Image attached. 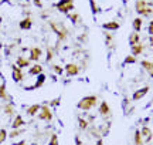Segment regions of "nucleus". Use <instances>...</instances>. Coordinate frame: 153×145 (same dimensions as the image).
<instances>
[{
    "instance_id": "obj_1",
    "label": "nucleus",
    "mask_w": 153,
    "mask_h": 145,
    "mask_svg": "<svg viewBox=\"0 0 153 145\" xmlns=\"http://www.w3.org/2000/svg\"><path fill=\"white\" fill-rule=\"evenodd\" d=\"M97 104H98V97H97V95H85V97H82L81 100H79V102L76 104V107H78L81 111L88 112L89 110H92Z\"/></svg>"
},
{
    "instance_id": "obj_2",
    "label": "nucleus",
    "mask_w": 153,
    "mask_h": 145,
    "mask_svg": "<svg viewBox=\"0 0 153 145\" xmlns=\"http://www.w3.org/2000/svg\"><path fill=\"white\" fill-rule=\"evenodd\" d=\"M50 27L53 28L57 36H58V41H64L68 37V28L62 22H50Z\"/></svg>"
},
{
    "instance_id": "obj_3",
    "label": "nucleus",
    "mask_w": 153,
    "mask_h": 145,
    "mask_svg": "<svg viewBox=\"0 0 153 145\" xmlns=\"http://www.w3.org/2000/svg\"><path fill=\"white\" fill-rule=\"evenodd\" d=\"M55 9L62 14H70L75 9V4H74V0H60L55 4Z\"/></svg>"
},
{
    "instance_id": "obj_4",
    "label": "nucleus",
    "mask_w": 153,
    "mask_h": 145,
    "mask_svg": "<svg viewBox=\"0 0 153 145\" xmlns=\"http://www.w3.org/2000/svg\"><path fill=\"white\" fill-rule=\"evenodd\" d=\"M38 118L41 120V121H45V123H51L53 121V111H51V108L48 105H41V110L38 112Z\"/></svg>"
},
{
    "instance_id": "obj_5",
    "label": "nucleus",
    "mask_w": 153,
    "mask_h": 145,
    "mask_svg": "<svg viewBox=\"0 0 153 145\" xmlns=\"http://www.w3.org/2000/svg\"><path fill=\"white\" fill-rule=\"evenodd\" d=\"M64 70H65V74L68 77H75V75L79 74V66L76 63H68V64H65Z\"/></svg>"
},
{
    "instance_id": "obj_6",
    "label": "nucleus",
    "mask_w": 153,
    "mask_h": 145,
    "mask_svg": "<svg viewBox=\"0 0 153 145\" xmlns=\"http://www.w3.org/2000/svg\"><path fill=\"white\" fill-rule=\"evenodd\" d=\"M11 75H13V80H14L16 83H22L23 78H24V74H23L22 68L17 67L16 64L11 66Z\"/></svg>"
},
{
    "instance_id": "obj_7",
    "label": "nucleus",
    "mask_w": 153,
    "mask_h": 145,
    "mask_svg": "<svg viewBox=\"0 0 153 145\" xmlns=\"http://www.w3.org/2000/svg\"><path fill=\"white\" fill-rule=\"evenodd\" d=\"M149 90H150V87H149V85H145V87H142V88H137L136 91L133 93V95H132V100H133V101L142 100L143 97L149 93Z\"/></svg>"
},
{
    "instance_id": "obj_8",
    "label": "nucleus",
    "mask_w": 153,
    "mask_h": 145,
    "mask_svg": "<svg viewBox=\"0 0 153 145\" xmlns=\"http://www.w3.org/2000/svg\"><path fill=\"white\" fill-rule=\"evenodd\" d=\"M98 111H99V115H101L102 118H108L111 115V107H109V104H108L106 101H102V102L99 104Z\"/></svg>"
},
{
    "instance_id": "obj_9",
    "label": "nucleus",
    "mask_w": 153,
    "mask_h": 145,
    "mask_svg": "<svg viewBox=\"0 0 153 145\" xmlns=\"http://www.w3.org/2000/svg\"><path fill=\"white\" fill-rule=\"evenodd\" d=\"M41 56H43V50L40 47H31L30 49V56H28L30 61H38Z\"/></svg>"
},
{
    "instance_id": "obj_10",
    "label": "nucleus",
    "mask_w": 153,
    "mask_h": 145,
    "mask_svg": "<svg viewBox=\"0 0 153 145\" xmlns=\"http://www.w3.org/2000/svg\"><path fill=\"white\" fill-rule=\"evenodd\" d=\"M140 134H142L143 141H145L146 144H149V142L152 141V138H153V132H152V129L149 128L148 125H143L142 128H140Z\"/></svg>"
},
{
    "instance_id": "obj_11",
    "label": "nucleus",
    "mask_w": 153,
    "mask_h": 145,
    "mask_svg": "<svg viewBox=\"0 0 153 145\" xmlns=\"http://www.w3.org/2000/svg\"><path fill=\"white\" fill-rule=\"evenodd\" d=\"M150 4H152V3H149L146 0H136V1H135V10H136L137 14H142L143 11H145V9Z\"/></svg>"
},
{
    "instance_id": "obj_12",
    "label": "nucleus",
    "mask_w": 153,
    "mask_h": 145,
    "mask_svg": "<svg viewBox=\"0 0 153 145\" xmlns=\"http://www.w3.org/2000/svg\"><path fill=\"white\" fill-rule=\"evenodd\" d=\"M120 24L118 22H115V20H111V22H106L102 24V28L106 30V31H116V30H119Z\"/></svg>"
},
{
    "instance_id": "obj_13",
    "label": "nucleus",
    "mask_w": 153,
    "mask_h": 145,
    "mask_svg": "<svg viewBox=\"0 0 153 145\" xmlns=\"http://www.w3.org/2000/svg\"><path fill=\"white\" fill-rule=\"evenodd\" d=\"M19 27L22 28V30H31V27H33V20H31V17H24L23 20H20V23H19Z\"/></svg>"
},
{
    "instance_id": "obj_14",
    "label": "nucleus",
    "mask_w": 153,
    "mask_h": 145,
    "mask_svg": "<svg viewBox=\"0 0 153 145\" xmlns=\"http://www.w3.org/2000/svg\"><path fill=\"white\" fill-rule=\"evenodd\" d=\"M140 66L145 71L149 74V77L153 78V61H149V60H142L140 61Z\"/></svg>"
},
{
    "instance_id": "obj_15",
    "label": "nucleus",
    "mask_w": 153,
    "mask_h": 145,
    "mask_svg": "<svg viewBox=\"0 0 153 145\" xmlns=\"http://www.w3.org/2000/svg\"><path fill=\"white\" fill-rule=\"evenodd\" d=\"M45 80H47V77H45V74H40V75H37V81H36V84H34L33 87H26V90H36V88H40V87H43L44 83H45Z\"/></svg>"
},
{
    "instance_id": "obj_16",
    "label": "nucleus",
    "mask_w": 153,
    "mask_h": 145,
    "mask_svg": "<svg viewBox=\"0 0 153 145\" xmlns=\"http://www.w3.org/2000/svg\"><path fill=\"white\" fill-rule=\"evenodd\" d=\"M40 110H41V105L40 104H33V105H30L26 110V114H27L28 117H36L38 112H40Z\"/></svg>"
},
{
    "instance_id": "obj_17",
    "label": "nucleus",
    "mask_w": 153,
    "mask_h": 145,
    "mask_svg": "<svg viewBox=\"0 0 153 145\" xmlns=\"http://www.w3.org/2000/svg\"><path fill=\"white\" fill-rule=\"evenodd\" d=\"M43 66L41 64H38V63H36L34 66H31L30 67V70H28V74L30 75H40V74H43Z\"/></svg>"
},
{
    "instance_id": "obj_18",
    "label": "nucleus",
    "mask_w": 153,
    "mask_h": 145,
    "mask_svg": "<svg viewBox=\"0 0 153 145\" xmlns=\"http://www.w3.org/2000/svg\"><path fill=\"white\" fill-rule=\"evenodd\" d=\"M143 50H145V46H143L142 43H139V44L132 46L131 47V54L132 56H135V57H137V56H140V54H142Z\"/></svg>"
},
{
    "instance_id": "obj_19",
    "label": "nucleus",
    "mask_w": 153,
    "mask_h": 145,
    "mask_svg": "<svg viewBox=\"0 0 153 145\" xmlns=\"http://www.w3.org/2000/svg\"><path fill=\"white\" fill-rule=\"evenodd\" d=\"M16 66L20 68H26L30 66V58H26L23 56H19L17 57V61H16Z\"/></svg>"
},
{
    "instance_id": "obj_20",
    "label": "nucleus",
    "mask_w": 153,
    "mask_h": 145,
    "mask_svg": "<svg viewBox=\"0 0 153 145\" xmlns=\"http://www.w3.org/2000/svg\"><path fill=\"white\" fill-rule=\"evenodd\" d=\"M142 26H143V19H142V17H136V19H133V22H132L133 31L139 33V31L142 30Z\"/></svg>"
},
{
    "instance_id": "obj_21",
    "label": "nucleus",
    "mask_w": 153,
    "mask_h": 145,
    "mask_svg": "<svg viewBox=\"0 0 153 145\" xmlns=\"http://www.w3.org/2000/svg\"><path fill=\"white\" fill-rule=\"evenodd\" d=\"M140 43V34L136 33V31H132L131 34H129V44L132 46H136Z\"/></svg>"
},
{
    "instance_id": "obj_22",
    "label": "nucleus",
    "mask_w": 153,
    "mask_h": 145,
    "mask_svg": "<svg viewBox=\"0 0 153 145\" xmlns=\"http://www.w3.org/2000/svg\"><path fill=\"white\" fill-rule=\"evenodd\" d=\"M24 124H26V123H24V120H23L22 115H16V117H14V121L11 123V128H13V129H19V128H22Z\"/></svg>"
},
{
    "instance_id": "obj_23",
    "label": "nucleus",
    "mask_w": 153,
    "mask_h": 145,
    "mask_svg": "<svg viewBox=\"0 0 153 145\" xmlns=\"http://www.w3.org/2000/svg\"><path fill=\"white\" fill-rule=\"evenodd\" d=\"M133 144L135 145H145V141H143V137L140 134V129H136L135 134H133Z\"/></svg>"
},
{
    "instance_id": "obj_24",
    "label": "nucleus",
    "mask_w": 153,
    "mask_h": 145,
    "mask_svg": "<svg viewBox=\"0 0 153 145\" xmlns=\"http://www.w3.org/2000/svg\"><path fill=\"white\" fill-rule=\"evenodd\" d=\"M78 125H79V129H81V131H85V129H88L89 123H88V120H85V118L78 117Z\"/></svg>"
},
{
    "instance_id": "obj_25",
    "label": "nucleus",
    "mask_w": 153,
    "mask_h": 145,
    "mask_svg": "<svg viewBox=\"0 0 153 145\" xmlns=\"http://www.w3.org/2000/svg\"><path fill=\"white\" fill-rule=\"evenodd\" d=\"M67 17L71 20L72 24H76V23L81 22V16H79L78 13H70V14H67Z\"/></svg>"
},
{
    "instance_id": "obj_26",
    "label": "nucleus",
    "mask_w": 153,
    "mask_h": 145,
    "mask_svg": "<svg viewBox=\"0 0 153 145\" xmlns=\"http://www.w3.org/2000/svg\"><path fill=\"white\" fill-rule=\"evenodd\" d=\"M0 98L4 100V101L9 100V95H7V93H6V83L0 84Z\"/></svg>"
},
{
    "instance_id": "obj_27",
    "label": "nucleus",
    "mask_w": 153,
    "mask_h": 145,
    "mask_svg": "<svg viewBox=\"0 0 153 145\" xmlns=\"http://www.w3.org/2000/svg\"><path fill=\"white\" fill-rule=\"evenodd\" d=\"M89 4H91V11H92V14L97 16V14L99 13V10H101V9H99V6L97 4V1H95V0H89Z\"/></svg>"
},
{
    "instance_id": "obj_28",
    "label": "nucleus",
    "mask_w": 153,
    "mask_h": 145,
    "mask_svg": "<svg viewBox=\"0 0 153 145\" xmlns=\"http://www.w3.org/2000/svg\"><path fill=\"white\" fill-rule=\"evenodd\" d=\"M4 114L6 115H9V117H11L13 114H14V107H13V104H6L4 105Z\"/></svg>"
},
{
    "instance_id": "obj_29",
    "label": "nucleus",
    "mask_w": 153,
    "mask_h": 145,
    "mask_svg": "<svg viewBox=\"0 0 153 145\" xmlns=\"http://www.w3.org/2000/svg\"><path fill=\"white\" fill-rule=\"evenodd\" d=\"M135 63H136V57L132 56V54L126 56L125 60H123V64H125V66H129V64H135Z\"/></svg>"
},
{
    "instance_id": "obj_30",
    "label": "nucleus",
    "mask_w": 153,
    "mask_h": 145,
    "mask_svg": "<svg viewBox=\"0 0 153 145\" xmlns=\"http://www.w3.org/2000/svg\"><path fill=\"white\" fill-rule=\"evenodd\" d=\"M45 54H47V56H45V61L51 63L53 57H54V51H53V49H51V47H47V53H45Z\"/></svg>"
},
{
    "instance_id": "obj_31",
    "label": "nucleus",
    "mask_w": 153,
    "mask_h": 145,
    "mask_svg": "<svg viewBox=\"0 0 153 145\" xmlns=\"http://www.w3.org/2000/svg\"><path fill=\"white\" fill-rule=\"evenodd\" d=\"M48 145H60V144H58V135H57V134H51Z\"/></svg>"
},
{
    "instance_id": "obj_32",
    "label": "nucleus",
    "mask_w": 153,
    "mask_h": 145,
    "mask_svg": "<svg viewBox=\"0 0 153 145\" xmlns=\"http://www.w3.org/2000/svg\"><path fill=\"white\" fill-rule=\"evenodd\" d=\"M105 41H106V46H111V43L114 41V36L111 34V31H105Z\"/></svg>"
},
{
    "instance_id": "obj_33",
    "label": "nucleus",
    "mask_w": 153,
    "mask_h": 145,
    "mask_svg": "<svg viewBox=\"0 0 153 145\" xmlns=\"http://www.w3.org/2000/svg\"><path fill=\"white\" fill-rule=\"evenodd\" d=\"M20 134H23V129H13L10 134H9V138H16V137H19Z\"/></svg>"
},
{
    "instance_id": "obj_34",
    "label": "nucleus",
    "mask_w": 153,
    "mask_h": 145,
    "mask_svg": "<svg viewBox=\"0 0 153 145\" xmlns=\"http://www.w3.org/2000/svg\"><path fill=\"white\" fill-rule=\"evenodd\" d=\"M53 71H54L55 74H58V75H61V74L64 72V68L61 67V66H58V64H54V66H53Z\"/></svg>"
},
{
    "instance_id": "obj_35",
    "label": "nucleus",
    "mask_w": 153,
    "mask_h": 145,
    "mask_svg": "<svg viewBox=\"0 0 153 145\" xmlns=\"http://www.w3.org/2000/svg\"><path fill=\"white\" fill-rule=\"evenodd\" d=\"M6 138H7V131L4 128H1L0 129V144H3L6 141Z\"/></svg>"
},
{
    "instance_id": "obj_36",
    "label": "nucleus",
    "mask_w": 153,
    "mask_h": 145,
    "mask_svg": "<svg viewBox=\"0 0 153 145\" xmlns=\"http://www.w3.org/2000/svg\"><path fill=\"white\" fill-rule=\"evenodd\" d=\"M148 33H149V36H153V20H150V22H149Z\"/></svg>"
},
{
    "instance_id": "obj_37",
    "label": "nucleus",
    "mask_w": 153,
    "mask_h": 145,
    "mask_svg": "<svg viewBox=\"0 0 153 145\" xmlns=\"http://www.w3.org/2000/svg\"><path fill=\"white\" fill-rule=\"evenodd\" d=\"M33 4L36 7H38V9H43V1L41 0H33Z\"/></svg>"
},
{
    "instance_id": "obj_38",
    "label": "nucleus",
    "mask_w": 153,
    "mask_h": 145,
    "mask_svg": "<svg viewBox=\"0 0 153 145\" xmlns=\"http://www.w3.org/2000/svg\"><path fill=\"white\" fill-rule=\"evenodd\" d=\"M58 104H60V98H57V100H53L51 102H50V105H51V107H57Z\"/></svg>"
},
{
    "instance_id": "obj_39",
    "label": "nucleus",
    "mask_w": 153,
    "mask_h": 145,
    "mask_svg": "<svg viewBox=\"0 0 153 145\" xmlns=\"http://www.w3.org/2000/svg\"><path fill=\"white\" fill-rule=\"evenodd\" d=\"M149 46L153 47V36H149Z\"/></svg>"
},
{
    "instance_id": "obj_40",
    "label": "nucleus",
    "mask_w": 153,
    "mask_h": 145,
    "mask_svg": "<svg viewBox=\"0 0 153 145\" xmlns=\"http://www.w3.org/2000/svg\"><path fill=\"white\" fill-rule=\"evenodd\" d=\"M13 145H26V141H20V142H16V144Z\"/></svg>"
},
{
    "instance_id": "obj_41",
    "label": "nucleus",
    "mask_w": 153,
    "mask_h": 145,
    "mask_svg": "<svg viewBox=\"0 0 153 145\" xmlns=\"http://www.w3.org/2000/svg\"><path fill=\"white\" fill-rule=\"evenodd\" d=\"M104 144V141H102V138H99L98 141H97V145H102Z\"/></svg>"
},
{
    "instance_id": "obj_42",
    "label": "nucleus",
    "mask_w": 153,
    "mask_h": 145,
    "mask_svg": "<svg viewBox=\"0 0 153 145\" xmlns=\"http://www.w3.org/2000/svg\"><path fill=\"white\" fill-rule=\"evenodd\" d=\"M1 22H3V19H1V16H0V26H1Z\"/></svg>"
},
{
    "instance_id": "obj_43",
    "label": "nucleus",
    "mask_w": 153,
    "mask_h": 145,
    "mask_svg": "<svg viewBox=\"0 0 153 145\" xmlns=\"http://www.w3.org/2000/svg\"><path fill=\"white\" fill-rule=\"evenodd\" d=\"M1 49H3V44H1V43H0V51H1Z\"/></svg>"
},
{
    "instance_id": "obj_44",
    "label": "nucleus",
    "mask_w": 153,
    "mask_h": 145,
    "mask_svg": "<svg viewBox=\"0 0 153 145\" xmlns=\"http://www.w3.org/2000/svg\"><path fill=\"white\" fill-rule=\"evenodd\" d=\"M1 77H3V74H1V71H0V78H1Z\"/></svg>"
},
{
    "instance_id": "obj_45",
    "label": "nucleus",
    "mask_w": 153,
    "mask_h": 145,
    "mask_svg": "<svg viewBox=\"0 0 153 145\" xmlns=\"http://www.w3.org/2000/svg\"><path fill=\"white\" fill-rule=\"evenodd\" d=\"M26 1H28V0H26Z\"/></svg>"
},
{
    "instance_id": "obj_46",
    "label": "nucleus",
    "mask_w": 153,
    "mask_h": 145,
    "mask_svg": "<svg viewBox=\"0 0 153 145\" xmlns=\"http://www.w3.org/2000/svg\"><path fill=\"white\" fill-rule=\"evenodd\" d=\"M34 145H37V144H34Z\"/></svg>"
},
{
    "instance_id": "obj_47",
    "label": "nucleus",
    "mask_w": 153,
    "mask_h": 145,
    "mask_svg": "<svg viewBox=\"0 0 153 145\" xmlns=\"http://www.w3.org/2000/svg\"><path fill=\"white\" fill-rule=\"evenodd\" d=\"M146 145H149V144H146Z\"/></svg>"
}]
</instances>
